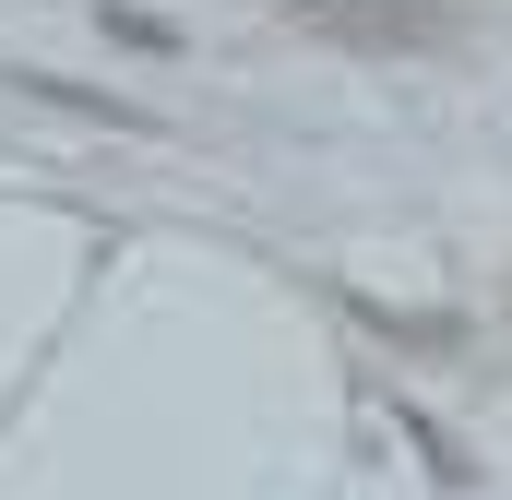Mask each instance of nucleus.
I'll use <instances>...</instances> for the list:
<instances>
[{"mask_svg":"<svg viewBox=\"0 0 512 500\" xmlns=\"http://www.w3.org/2000/svg\"><path fill=\"white\" fill-rule=\"evenodd\" d=\"M96 24H108L120 48H155V60L179 48V24H167V12H143V0H96Z\"/></svg>","mask_w":512,"mask_h":500,"instance_id":"f03ea898","label":"nucleus"},{"mask_svg":"<svg viewBox=\"0 0 512 500\" xmlns=\"http://www.w3.org/2000/svg\"><path fill=\"white\" fill-rule=\"evenodd\" d=\"M298 36H334V48H382V60H417V48H453L465 12L453 0H274Z\"/></svg>","mask_w":512,"mask_h":500,"instance_id":"f257e3e1","label":"nucleus"}]
</instances>
